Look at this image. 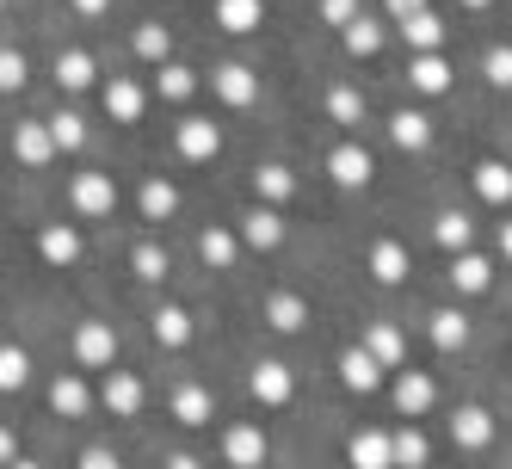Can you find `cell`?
I'll return each mask as SVG.
<instances>
[{
	"instance_id": "836d02e7",
	"label": "cell",
	"mask_w": 512,
	"mask_h": 469,
	"mask_svg": "<svg viewBox=\"0 0 512 469\" xmlns=\"http://www.w3.org/2000/svg\"><path fill=\"white\" fill-rule=\"evenodd\" d=\"M56 81H62L68 93L93 87V56H87V50H62V56H56Z\"/></svg>"
},
{
	"instance_id": "d6a6232c",
	"label": "cell",
	"mask_w": 512,
	"mask_h": 469,
	"mask_svg": "<svg viewBox=\"0 0 512 469\" xmlns=\"http://www.w3.org/2000/svg\"><path fill=\"white\" fill-rule=\"evenodd\" d=\"M340 38H346V50H352V56H377L389 31H383V19H364V13H358V19L340 31Z\"/></svg>"
},
{
	"instance_id": "8992f818",
	"label": "cell",
	"mask_w": 512,
	"mask_h": 469,
	"mask_svg": "<svg viewBox=\"0 0 512 469\" xmlns=\"http://www.w3.org/2000/svg\"><path fill=\"white\" fill-rule=\"evenodd\" d=\"M241 241L253 247V254H272V247H284V216L272 204H253L241 216Z\"/></svg>"
},
{
	"instance_id": "9c48e42d",
	"label": "cell",
	"mask_w": 512,
	"mask_h": 469,
	"mask_svg": "<svg viewBox=\"0 0 512 469\" xmlns=\"http://www.w3.org/2000/svg\"><path fill=\"white\" fill-rule=\"evenodd\" d=\"M173 142H179V155L186 161H216V149H223V130H216L210 118H186L173 130Z\"/></svg>"
},
{
	"instance_id": "2e32d148",
	"label": "cell",
	"mask_w": 512,
	"mask_h": 469,
	"mask_svg": "<svg viewBox=\"0 0 512 469\" xmlns=\"http://www.w3.org/2000/svg\"><path fill=\"white\" fill-rule=\"evenodd\" d=\"M408 87L426 93V99H438V93L451 87V62L438 56V50H432V56H414V62H408Z\"/></svg>"
},
{
	"instance_id": "681fc988",
	"label": "cell",
	"mask_w": 512,
	"mask_h": 469,
	"mask_svg": "<svg viewBox=\"0 0 512 469\" xmlns=\"http://www.w3.org/2000/svg\"><path fill=\"white\" fill-rule=\"evenodd\" d=\"M68 7H75L81 19H99V13H112V0H68Z\"/></svg>"
},
{
	"instance_id": "ee69618b",
	"label": "cell",
	"mask_w": 512,
	"mask_h": 469,
	"mask_svg": "<svg viewBox=\"0 0 512 469\" xmlns=\"http://www.w3.org/2000/svg\"><path fill=\"white\" fill-rule=\"evenodd\" d=\"M19 87H25V56L0 50V93H19Z\"/></svg>"
},
{
	"instance_id": "ab89813d",
	"label": "cell",
	"mask_w": 512,
	"mask_h": 469,
	"mask_svg": "<svg viewBox=\"0 0 512 469\" xmlns=\"http://www.w3.org/2000/svg\"><path fill=\"white\" fill-rule=\"evenodd\" d=\"M130 266H136V278H149V284H161V278H167V247H155V241H136V254H130Z\"/></svg>"
},
{
	"instance_id": "4dcf8cb0",
	"label": "cell",
	"mask_w": 512,
	"mask_h": 469,
	"mask_svg": "<svg viewBox=\"0 0 512 469\" xmlns=\"http://www.w3.org/2000/svg\"><path fill=\"white\" fill-rule=\"evenodd\" d=\"M173 420L179 426H210V389L204 383H186L173 395Z\"/></svg>"
},
{
	"instance_id": "277c9868",
	"label": "cell",
	"mask_w": 512,
	"mask_h": 469,
	"mask_svg": "<svg viewBox=\"0 0 512 469\" xmlns=\"http://www.w3.org/2000/svg\"><path fill=\"white\" fill-rule=\"evenodd\" d=\"M210 93L223 105H253L260 99V75L247 62H223V68H210Z\"/></svg>"
},
{
	"instance_id": "b9f144b4",
	"label": "cell",
	"mask_w": 512,
	"mask_h": 469,
	"mask_svg": "<svg viewBox=\"0 0 512 469\" xmlns=\"http://www.w3.org/2000/svg\"><path fill=\"white\" fill-rule=\"evenodd\" d=\"M136 56H142V62H167V56H173L167 25H142V31H136Z\"/></svg>"
},
{
	"instance_id": "f5cc1de1",
	"label": "cell",
	"mask_w": 512,
	"mask_h": 469,
	"mask_svg": "<svg viewBox=\"0 0 512 469\" xmlns=\"http://www.w3.org/2000/svg\"><path fill=\"white\" fill-rule=\"evenodd\" d=\"M7 469H44V463H25V457H19V463H7Z\"/></svg>"
},
{
	"instance_id": "8d00e7d4",
	"label": "cell",
	"mask_w": 512,
	"mask_h": 469,
	"mask_svg": "<svg viewBox=\"0 0 512 469\" xmlns=\"http://www.w3.org/2000/svg\"><path fill=\"white\" fill-rule=\"evenodd\" d=\"M25 383H31V352L0 340V389H25Z\"/></svg>"
},
{
	"instance_id": "7a4b0ae2",
	"label": "cell",
	"mask_w": 512,
	"mask_h": 469,
	"mask_svg": "<svg viewBox=\"0 0 512 469\" xmlns=\"http://www.w3.org/2000/svg\"><path fill=\"white\" fill-rule=\"evenodd\" d=\"M81 216H112L118 210V179L112 173H75V186H68Z\"/></svg>"
},
{
	"instance_id": "3957f363",
	"label": "cell",
	"mask_w": 512,
	"mask_h": 469,
	"mask_svg": "<svg viewBox=\"0 0 512 469\" xmlns=\"http://www.w3.org/2000/svg\"><path fill=\"white\" fill-rule=\"evenodd\" d=\"M327 173H334V186L358 192V186H371V173H377V161H371V149H364V142H340V149L327 155Z\"/></svg>"
},
{
	"instance_id": "ba28073f",
	"label": "cell",
	"mask_w": 512,
	"mask_h": 469,
	"mask_svg": "<svg viewBox=\"0 0 512 469\" xmlns=\"http://www.w3.org/2000/svg\"><path fill=\"white\" fill-rule=\"evenodd\" d=\"M99 402L112 408V420H130V414L142 408V377H136V371H105Z\"/></svg>"
},
{
	"instance_id": "d6986e66",
	"label": "cell",
	"mask_w": 512,
	"mask_h": 469,
	"mask_svg": "<svg viewBox=\"0 0 512 469\" xmlns=\"http://www.w3.org/2000/svg\"><path fill=\"white\" fill-rule=\"evenodd\" d=\"M38 254L50 266H75L81 260V235L68 229V223H50V229H38Z\"/></svg>"
},
{
	"instance_id": "11a10c76",
	"label": "cell",
	"mask_w": 512,
	"mask_h": 469,
	"mask_svg": "<svg viewBox=\"0 0 512 469\" xmlns=\"http://www.w3.org/2000/svg\"><path fill=\"white\" fill-rule=\"evenodd\" d=\"M0 7H7V0H0Z\"/></svg>"
},
{
	"instance_id": "bcb514c9",
	"label": "cell",
	"mask_w": 512,
	"mask_h": 469,
	"mask_svg": "<svg viewBox=\"0 0 512 469\" xmlns=\"http://www.w3.org/2000/svg\"><path fill=\"white\" fill-rule=\"evenodd\" d=\"M81 469H124V463H118V451H105V445H87V451H81Z\"/></svg>"
},
{
	"instance_id": "f907efd6",
	"label": "cell",
	"mask_w": 512,
	"mask_h": 469,
	"mask_svg": "<svg viewBox=\"0 0 512 469\" xmlns=\"http://www.w3.org/2000/svg\"><path fill=\"white\" fill-rule=\"evenodd\" d=\"M167 469H204V463H198L192 451H173V457H167Z\"/></svg>"
},
{
	"instance_id": "1f68e13d",
	"label": "cell",
	"mask_w": 512,
	"mask_h": 469,
	"mask_svg": "<svg viewBox=\"0 0 512 469\" xmlns=\"http://www.w3.org/2000/svg\"><path fill=\"white\" fill-rule=\"evenodd\" d=\"M475 192H482L488 204H512V167L506 161H482L475 167Z\"/></svg>"
},
{
	"instance_id": "ffe728a7",
	"label": "cell",
	"mask_w": 512,
	"mask_h": 469,
	"mask_svg": "<svg viewBox=\"0 0 512 469\" xmlns=\"http://www.w3.org/2000/svg\"><path fill=\"white\" fill-rule=\"evenodd\" d=\"M364 352H371L383 371H401V352H408V340H401V328H395V321H377V328L364 334Z\"/></svg>"
},
{
	"instance_id": "5b68a950",
	"label": "cell",
	"mask_w": 512,
	"mask_h": 469,
	"mask_svg": "<svg viewBox=\"0 0 512 469\" xmlns=\"http://www.w3.org/2000/svg\"><path fill=\"white\" fill-rule=\"evenodd\" d=\"M223 457H229L235 469H260V463H266V432H260V420L229 426V432H223Z\"/></svg>"
},
{
	"instance_id": "f546056e",
	"label": "cell",
	"mask_w": 512,
	"mask_h": 469,
	"mask_svg": "<svg viewBox=\"0 0 512 469\" xmlns=\"http://www.w3.org/2000/svg\"><path fill=\"white\" fill-rule=\"evenodd\" d=\"M401 38H408V50H414V56H432L438 44H445V19H438V13H420V19L401 25Z\"/></svg>"
},
{
	"instance_id": "d4e9b609",
	"label": "cell",
	"mask_w": 512,
	"mask_h": 469,
	"mask_svg": "<svg viewBox=\"0 0 512 469\" xmlns=\"http://www.w3.org/2000/svg\"><path fill=\"white\" fill-rule=\"evenodd\" d=\"M149 328H155V346H167V352H179V346H186L192 340V315L186 309H155V321H149Z\"/></svg>"
},
{
	"instance_id": "7bdbcfd3",
	"label": "cell",
	"mask_w": 512,
	"mask_h": 469,
	"mask_svg": "<svg viewBox=\"0 0 512 469\" xmlns=\"http://www.w3.org/2000/svg\"><path fill=\"white\" fill-rule=\"evenodd\" d=\"M482 75H488L494 87H512V44H494V50L482 56Z\"/></svg>"
},
{
	"instance_id": "7dc6e473",
	"label": "cell",
	"mask_w": 512,
	"mask_h": 469,
	"mask_svg": "<svg viewBox=\"0 0 512 469\" xmlns=\"http://www.w3.org/2000/svg\"><path fill=\"white\" fill-rule=\"evenodd\" d=\"M383 7H389V19H395V25H408V19H420V13H426V0H383Z\"/></svg>"
},
{
	"instance_id": "44dd1931",
	"label": "cell",
	"mask_w": 512,
	"mask_h": 469,
	"mask_svg": "<svg viewBox=\"0 0 512 469\" xmlns=\"http://www.w3.org/2000/svg\"><path fill=\"white\" fill-rule=\"evenodd\" d=\"M260 19H266V0H216V25L223 31H260Z\"/></svg>"
},
{
	"instance_id": "6da1fadb",
	"label": "cell",
	"mask_w": 512,
	"mask_h": 469,
	"mask_svg": "<svg viewBox=\"0 0 512 469\" xmlns=\"http://www.w3.org/2000/svg\"><path fill=\"white\" fill-rule=\"evenodd\" d=\"M75 358H81L87 371H112V358H118L112 321H81V328H75Z\"/></svg>"
},
{
	"instance_id": "e0dca14e",
	"label": "cell",
	"mask_w": 512,
	"mask_h": 469,
	"mask_svg": "<svg viewBox=\"0 0 512 469\" xmlns=\"http://www.w3.org/2000/svg\"><path fill=\"white\" fill-rule=\"evenodd\" d=\"M142 105H149V99H142V87H136L130 75H112V81H105V112H112L118 124H136Z\"/></svg>"
},
{
	"instance_id": "60d3db41",
	"label": "cell",
	"mask_w": 512,
	"mask_h": 469,
	"mask_svg": "<svg viewBox=\"0 0 512 469\" xmlns=\"http://www.w3.org/2000/svg\"><path fill=\"white\" fill-rule=\"evenodd\" d=\"M327 118H334V124H358L364 118V93L358 87H334V93H327Z\"/></svg>"
},
{
	"instance_id": "f1b7e54d",
	"label": "cell",
	"mask_w": 512,
	"mask_h": 469,
	"mask_svg": "<svg viewBox=\"0 0 512 469\" xmlns=\"http://www.w3.org/2000/svg\"><path fill=\"white\" fill-rule=\"evenodd\" d=\"M438 247H451V254H469V241H475V223L463 210H438V223H432Z\"/></svg>"
},
{
	"instance_id": "603a6c76",
	"label": "cell",
	"mask_w": 512,
	"mask_h": 469,
	"mask_svg": "<svg viewBox=\"0 0 512 469\" xmlns=\"http://www.w3.org/2000/svg\"><path fill=\"white\" fill-rule=\"evenodd\" d=\"M290 192H297V179H290V167H278V161L253 167V198H260V204H284Z\"/></svg>"
},
{
	"instance_id": "816d5d0a",
	"label": "cell",
	"mask_w": 512,
	"mask_h": 469,
	"mask_svg": "<svg viewBox=\"0 0 512 469\" xmlns=\"http://www.w3.org/2000/svg\"><path fill=\"white\" fill-rule=\"evenodd\" d=\"M494 241H500V260H512V216L500 223V235H494Z\"/></svg>"
},
{
	"instance_id": "db71d44e",
	"label": "cell",
	"mask_w": 512,
	"mask_h": 469,
	"mask_svg": "<svg viewBox=\"0 0 512 469\" xmlns=\"http://www.w3.org/2000/svg\"><path fill=\"white\" fill-rule=\"evenodd\" d=\"M463 7H469V13H482V7H488V0H463Z\"/></svg>"
},
{
	"instance_id": "74e56055",
	"label": "cell",
	"mask_w": 512,
	"mask_h": 469,
	"mask_svg": "<svg viewBox=\"0 0 512 469\" xmlns=\"http://www.w3.org/2000/svg\"><path fill=\"white\" fill-rule=\"evenodd\" d=\"M155 93L179 105V99H192V93H198V75H192L186 62H161V81H155Z\"/></svg>"
},
{
	"instance_id": "8fae6325",
	"label": "cell",
	"mask_w": 512,
	"mask_h": 469,
	"mask_svg": "<svg viewBox=\"0 0 512 469\" xmlns=\"http://www.w3.org/2000/svg\"><path fill=\"white\" fill-rule=\"evenodd\" d=\"M260 315H266L272 334H297V328H309V303H303L297 291H272V297L260 303Z\"/></svg>"
},
{
	"instance_id": "5bb4252c",
	"label": "cell",
	"mask_w": 512,
	"mask_h": 469,
	"mask_svg": "<svg viewBox=\"0 0 512 469\" xmlns=\"http://www.w3.org/2000/svg\"><path fill=\"white\" fill-rule=\"evenodd\" d=\"M389 142H395V149H408V155H420L426 142H432V118L414 112V105H401V112L389 118Z\"/></svg>"
},
{
	"instance_id": "52a82bcc",
	"label": "cell",
	"mask_w": 512,
	"mask_h": 469,
	"mask_svg": "<svg viewBox=\"0 0 512 469\" xmlns=\"http://www.w3.org/2000/svg\"><path fill=\"white\" fill-rule=\"evenodd\" d=\"M247 389L260 395L266 408H284L290 389H297V377H290V365H278V358H260V365H253V377H247Z\"/></svg>"
},
{
	"instance_id": "9a60e30c",
	"label": "cell",
	"mask_w": 512,
	"mask_h": 469,
	"mask_svg": "<svg viewBox=\"0 0 512 469\" xmlns=\"http://www.w3.org/2000/svg\"><path fill=\"white\" fill-rule=\"evenodd\" d=\"M340 383L358 389V395H371V389L383 383V365H377V358L364 352V346H346V352H340Z\"/></svg>"
},
{
	"instance_id": "f35d334b",
	"label": "cell",
	"mask_w": 512,
	"mask_h": 469,
	"mask_svg": "<svg viewBox=\"0 0 512 469\" xmlns=\"http://www.w3.org/2000/svg\"><path fill=\"white\" fill-rule=\"evenodd\" d=\"M50 124V136H56V155H75L81 142H87V118L81 112H56V118H44Z\"/></svg>"
},
{
	"instance_id": "7c38bea8",
	"label": "cell",
	"mask_w": 512,
	"mask_h": 469,
	"mask_svg": "<svg viewBox=\"0 0 512 469\" xmlns=\"http://www.w3.org/2000/svg\"><path fill=\"white\" fill-rule=\"evenodd\" d=\"M451 439H457L463 451H488V439H494V414L475 408V402H463V408L451 414Z\"/></svg>"
},
{
	"instance_id": "c3c4849f",
	"label": "cell",
	"mask_w": 512,
	"mask_h": 469,
	"mask_svg": "<svg viewBox=\"0 0 512 469\" xmlns=\"http://www.w3.org/2000/svg\"><path fill=\"white\" fill-rule=\"evenodd\" d=\"M19 463V439H13V426H0V469Z\"/></svg>"
},
{
	"instance_id": "30bf717a",
	"label": "cell",
	"mask_w": 512,
	"mask_h": 469,
	"mask_svg": "<svg viewBox=\"0 0 512 469\" xmlns=\"http://www.w3.org/2000/svg\"><path fill=\"white\" fill-rule=\"evenodd\" d=\"M13 155L25 161V167H50L56 161V136H50V124H13Z\"/></svg>"
},
{
	"instance_id": "484cf974",
	"label": "cell",
	"mask_w": 512,
	"mask_h": 469,
	"mask_svg": "<svg viewBox=\"0 0 512 469\" xmlns=\"http://www.w3.org/2000/svg\"><path fill=\"white\" fill-rule=\"evenodd\" d=\"M426 321H432V346H438V352H457V346L469 340V315H463V309H432Z\"/></svg>"
},
{
	"instance_id": "e575fe53",
	"label": "cell",
	"mask_w": 512,
	"mask_h": 469,
	"mask_svg": "<svg viewBox=\"0 0 512 469\" xmlns=\"http://www.w3.org/2000/svg\"><path fill=\"white\" fill-rule=\"evenodd\" d=\"M173 210H179V192L167 179H142V216H149V223H167Z\"/></svg>"
},
{
	"instance_id": "4316f807",
	"label": "cell",
	"mask_w": 512,
	"mask_h": 469,
	"mask_svg": "<svg viewBox=\"0 0 512 469\" xmlns=\"http://www.w3.org/2000/svg\"><path fill=\"white\" fill-rule=\"evenodd\" d=\"M389 451H395V469H426V457H432V445H426V432H420V426L389 432Z\"/></svg>"
},
{
	"instance_id": "ac0fdd59",
	"label": "cell",
	"mask_w": 512,
	"mask_h": 469,
	"mask_svg": "<svg viewBox=\"0 0 512 469\" xmlns=\"http://www.w3.org/2000/svg\"><path fill=\"white\" fill-rule=\"evenodd\" d=\"M352 469H395V451H389V432H352L346 445Z\"/></svg>"
},
{
	"instance_id": "7402d4cb",
	"label": "cell",
	"mask_w": 512,
	"mask_h": 469,
	"mask_svg": "<svg viewBox=\"0 0 512 469\" xmlns=\"http://www.w3.org/2000/svg\"><path fill=\"white\" fill-rule=\"evenodd\" d=\"M451 284H457L463 297H482L488 284H494V266H488L482 254H457V260H451Z\"/></svg>"
},
{
	"instance_id": "4fadbf2b",
	"label": "cell",
	"mask_w": 512,
	"mask_h": 469,
	"mask_svg": "<svg viewBox=\"0 0 512 469\" xmlns=\"http://www.w3.org/2000/svg\"><path fill=\"white\" fill-rule=\"evenodd\" d=\"M432 402H438V383H432L426 371H401V377H395V408L408 414V420H420Z\"/></svg>"
},
{
	"instance_id": "f6af8a7d",
	"label": "cell",
	"mask_w": 512,
	"mask_h": 469,
	"mask_svg": "<svg viewBox=\"0 0 512 469\" xmlns=\"http://www.w3.org/2000/svg\"><path fill=\"white\" fill-rule=\"evenodd\" d=\"M321 19H327V25H340V31H346V25L358 19V0H321Z\"/></svg>"
},
{
	"instance_id": "d590c367",
	"label": "cell",
	"mask_w": 512,
	"mask_h": 469,
	"mask_svg": "<svg viewBox=\"0 0 512 469\" xmlns=\"http://www.w3.org/2000/svg\"><path fill=\"white\" fill-rule=\"evenodd\" d=\"M235 247H241V241H235L229 229H204V235H198V254H204V266H216V272L235 266Z\"/></svg>"
},
{
	"instance_id": "83f0119b",
	"label": "cell",
	"mask_w": 512,
	"mask_h": 469,
	"mask_svg": "<svg viewBox=\"0 0 512 469\" xmlns=\"http://www.w3.org/2000/svg\"><path fill=\"white\" fill-rule=\"evenodd\" d=\"M371 278L377 284H401V278H408V247H401V241H377L371 247Z\"/></svg>"
},
{
	"instance_id": "cb8c5ba5",
	"label": "cell",
	"mask_w": 512,
	"mask_h": 469,
	"mask_svg": "<svg viewBox=\"0 0 512 469\" xmlns=\"http://www.w3.org/2000/svg\"><path fill=\"white\" fill-rule=\"evenodd\" d=\"M50 408H56L62 420H81V414L93 408V395H87L81 377H56V383H50Z\"/></svg>"
}]
</instances>
